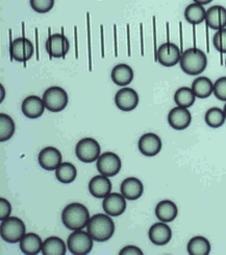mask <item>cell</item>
<instances>
[{
    "instance_id": "obj_1",
    "label": "cell",
    "mask_w": 226,
    "mask_h": 255,
    "mask_svg": "<svg viewBox=\"0 0 226 255\" xmlns=\"http://www.w3.org/2000/svg\"><path fill=\"white\" fill-rule=\"evenodd\" d=\"M89 209L80 203H71L64 208L62 212V222L69 230H82L87 227L90 221Z\"/></svg>"
},
{
    "instance_id": "obj_2",
    "label": "cell",
    "mask_w": 226,
    "mask_h": 255,
    "mask_svg": "<svg viewBox=\"0 0 226 255\" xmlns=\"http://www.w3.org/2000/svg\"><path fill=\"white\" fill-rule=\"evenodd\" d=\"M87 230L94 241L104 243L114 236L115 223L111 216L106 214H97L91 217L87 225Z\"/></svg>"
},
{
    "instance_id": "obj_3",
    "label": "cell",
    "mask_w": 226,
    "mask_h": 255,
    "mask_svg": "<svg viewBox=\"0 0 226 255\" xmlns=\"http://www.w3.org/2000/svg\"><path fill=\"white\" fill-rule=\"evenodd\" d=\"M180 68L188 76H199L208 66V58L202 50L193 47L181 54Z\"/></svg>"
},
{
    "instance_id": "obj_4",
    "label": "cell",
    "mask_w": 226,
    "mask_h": 255,
    "mask_svg": "<svg viewBox=\"0 0 226 255\" xmlns=\"http://www.w3.org/2000/svg\"><path fill=\"white\" fill-rule=\"evenodd\" d=\"M0 235L5 243L16 244L26 235V226L21 219L17 217H9L1 221Z\"/></svg>"
},
{
    "instance_id": "obj_5",
    "label": "cell",
    "mask_w": 226,
    "mask_h": 255,
    "mask_svg": "<svg viewBox=\"0 0 226 255\" xmlns=\"http://www.w3.org/2000/svg\"><path fill=\"white\" fill-rule=\"evenodd\" d=\"M93 239L89 232L83 230H75L67 240V247L71 254L85 255L89 254L93 249Z\"/></svg>"
},
{
    "instance_id": "obj_6",
    "label": "cell",
    "mask_w": 226,
    "mask_h": 255,
    "mask_svg": "<svg viewBox=\"0 0 226 255\" xmlns=\"http://www.w3.org/2000/svg\"><path fill=\"white\" fill-rule=\"evenodd\" d=\"M45 107L50 112H61L67 107L69 98L66 90L59 86L49 87L43 94Z\"/></svg>"
},
{
    "instance_id": "obj_7",
    "label": "cell",
    "mask_w": 226,
    "mask_h": 255,
    "mask_svg": "<svg viewBox=\"0 0 226 255\" xmlns=\"http://www.w3.org/2000/svg\"><path fill=\"white\" fill-rule=\"evenodd\" d=\"M100 145L94 138L85 137L79 140L75 146V154L80 161L84 163H92L97 161L100 157Z\"/></svg>"
},
{
    "instance_id": "obj_8",
    "label": "cell",
    "mask_w": 226,
    "mask_h": 255,
    "mask_svg": "<svg viewBox=\"0 0 226 255\" xmlns=\"http://www.w3.org/2000/svg\"><path fill=\"white\" fill-rule=\"evenodd\" d=\"M97 171L100 175L106 177H114L119 174L122 167L120 157L113 152H105L97 159Z\"/></svg>"
},
{
    "instance_id": "obj_9",
    "label": "cell",
    "mask_w": 226,
    "mask_h": 255,
    "mask_svg": "<svg viewBox=\"0 0 226 255\" xmlns=\"http://www.w3.org/2000/svg\"><path fill=\"white\" fill-rule=\"evenodd\" d=\"M34 44L25 37H20L15 39L14 41H10L9 55L12 60L25 63L34 56Z\"/></svg>"
},
{
    "instance_id": "obj_10",
    "label": "cell",
    "mask_w": 226,
    "mask_h": 255,
    "mask_svg": "<svg viewBox=\"0 0 226 255\" xmlns=\"http://www.w3.org/2000/svg\"><path fill=\"white\" fill-rule=\"evenodd\" d=\"M181 54L176 44L166 42L157 48V62L164 67H173L179 63Z\"/></svg>"
},
{
    "instance_id": "obj_11",
    "label": "cell",
    "mask_w": 226,
    "mask_h": 255,
    "mask_svg": "<svg viewBox=\"0 0 226 255\" xmlns=\"http://www.w3.org/2000/svg\"><path fill=\"white\" fill-rule=\"evenodd\" d=\"M70 49L69 40L64 34H52L49 35L46 41V51L50 58H64L66 57Z\"/></svg>"
},
{
    "instance_id": "obj_12",
    "label": "cell",
    "mask_w": 226,
    "mask_h": 255,
    "mask_svg": "<svg viewBox=\"0 0 226 255\" xmlns=\"http://www.w3.org/2000/svg\"><path fill=\"white\" fill-rule=\"evenodd\" d=\"M115 104L118 109L124 112L135 110L139 105V94L132 88H122L116 93Z\"/></svg>"
},
{
    "instance_id": "obj_13",
    "label": "cell",
    "mask_w": 226,
    "mask_h": 255,
    "mask_svg": "<svg viewBox=\"0 0 226 255\" xmlns=\"http://www.w3.org/2000/svg\"><path fill=\"white\" fill-rule=\"evenodd\" d=\"M63 160L62 153L57 147L47 146L39 153L38 161L42 168L46 171H56Z\"/></svg>"
},
{
    "instance_id": "obj_14",
    "label": "cell",
    "mask_w": 226,
    "mask_h": 255,
    "mask_svg": "<svg viewBox=\"0 0 226 255\" xmlns=\"http://www.w3.org/2000/svg\"><path fill=\"white\" fill-rule=\"evenodd\" d=\"M102 208L106 215L111 217H119L126 209V199L122 194L111 193L102 202Z\"/></svg>"
},
{
    "instance_id": "obj_15",
    "label": "cell",
    "mask_w": 226,
    "mask_h": 255,
    "mask_svg": "<svg viewBox=\"0 0 226 255\" xmlns=\"http://www.w3.org/2000/svg\"><path fill=\"white\" fill-rule=\"evenodd\" d=\"M138 147L144 156L153 157L161 150V140L159 136L154 133H146L139 139Z\"/></svg>"
},
{
    "instance_id": "obj_16",
    "label": "cell",
    "mask_w": 226,
    "mask_h": 255,
    "mask_svg": "<svg viewBox=\"0 0 226 255\" xmlns=\"http://www.w3.org/2000/svg\"><path fill=\"white\" fill-rule=\"evenodd\" d=\"M191 122L192 115L188 108H182L177 106V107L171 109L168 114V123L170 127L177 131L187 129L191 125Z\"/></svg>"
},
{
    "instance_id": "obj_17",
    "label": "cell",
    "mask_w": 226,
    "mask_h": 255,
    "mask_svg": "<svg viewBox=\"0 0 226 255\" xmlns=\"http://www.w3.org/2000/svg\"><path fill=\"white\" fill-rule=\"evenodd\" d=\"M46 107L43 99L37 97V95H29L21 105V110L27 119L36 120L41 118L44 113Z\"/></svg>"
},
{
    "instance_id": "obj_18",
    "label": "cell",
    "mask_w": 226,
    "mask_h": 255,
    "mask_svg": "<svg viewBox=\"0 0 226 255\" xmlns=\"http://www.w3.org/2000/svg\"><path fill=\"white\" fill-rule=\"evenodd\" d=\"M148 237L150 242L156 246H164L172 239V230L167 225V223H155L149 229Z\"/></svg>"
},
{
    "instance_id": "obj_19",
    "label": "cell",
    "mask_w": 226,
    "mask_h": 255,
    "mask_svg": "<svg viewBox=\"0 0 226 255\" xmlns=\"http://www.w3.org/2000/svg\"><path fill=\"white\" fill-rule=\"evenodd\" d=\"M112 182L109 177L99 175L93 177L89 182L90 194L97 199H104L112 193Z\"/></svg>"
},
{
    "instance_id": "obj_20",
    "label": "cell",
    "mask_w": 226,
    "mask_h": 255,
    "mask_svg": "<svg viewBox=\"0 0 226 255\" xmlns=\"http://www.w3.org/2000/svg\"><path fill=\"white\" fill-rule=\"evenodd\" d=\"M120 191L126 200L136 201L142 197L144 193V185L141 182V180H139L138 178L129 177L122 181Z\"/></svg>"
},
{
    "instance_id": "obj_21",
    "label": "cell",
    "mask_w": 226,
    "mask_h": 255,
    "mask_svg": "<svg viewBox=\"0 0 226 255\" xmlns=\"http://www.w3.org/2000/svg\"><path fill=\"white\" fill-rule=\"evenodd\" d=\"M207 26L219 30L226 26V8L221 5H214L208 8L206 15Z\"/></svg>"
},
{
    "instance_id": "obj_22",
    "label": "cell",
    "mask_w": 226,
    "mask_h": 255,
    "mask_svg": "<svg viewBox=\"0 0 226 255\" xmlns=\"http://www.w3.org/2000/svg\"><path fill=\"white\" fill-rule=\"evenodd\" d=\"M111 78L117 86L124 87L133 82L134 70L127 64H118L113 68L111 72Z\"/></svg>"
},
{
    "instance_id": "obj_23",
    "label": "cell",
    "mask_w": 226,
    "mask_h": 255,
    "mask_svg": "<svg viewBox=\"0 0 226 255\" xmlns=\"http://www.w3.org/2000/svg\"><path fill=\"white\" fill-rule=\"evenodd\" d=\"M178 215V209L174 202L170 200L160 201L155 207L156 218L164 223H170L174 221Z\"/></svg>"
},
{
    "instance_id": "obj_24",
    "label": "cell",
    "mask_w": 226,
    "mask_h": 255,
    "mask_svg": "<svg viewBox=\"0 0 226 255\" xmlns=\"http://www.w3.org/2000/svg\"><path fill=\"white\" fill-rule=\"evenodd\" d=\"M19 244L21 251L26 255H36L42 252L43 241L36 233H26Z\"/></svg>"
},
{
    "instance_id": "obj_25",
    "label": "cell",
    "mask_w": 226,
    "mask_h": 255,
    "mask_svg": "<svg viewBox=\"0 0 226 255\" xmlns=\"http://www.w3.org/2000/svg\"><path fill=\"white\" fill-rule=\"evenodd\" d=\"M192 90L198 99H208L214 92V83L207 77H198L192 83Z\"/></svg>"
},
{
    "instance_id": "obj_26",
    "label": "cell",
    "mask_w": 226,
    "mask_h": 255,
    "mask_svg": "<svg viewBox=\"0 0 226 255\" xmlns=\"http://www.w3.org/2000/svg\"><path fill=\"white\" fill-rule=\"evenodd\" d=\"M66 251V245L61 238L49 237L43 242V255H65Z\"/></svg>"
},
{
    "instance_id": "obj_27",
    "label": "cell",
    "mask_w": 226,
    "mask_h": 255,
    "mask_svg": "<svg viewBox=\"0 0 226 255\" xmlns=\"http://www.w3.org/2000/svg\"><path fill=\"white\" fill-rule=\"evenodd\" d=\"M187 249L190 255H209L211 253V243L204 237H194L188 243Z\"/></svg>"
},
{
    "instance_id": "obj_28",
    "label": "cell",
    "mask_w": 226,
    "mask_h": 255,
    "mask_svg": "<svg viewBox=\"0 0 226 255\" xmlns=\"http://www.w3.org/2000/svg\"><path fill=\"white\" fill-rule=\"evenodd\" d=\"M207 10L203 7V5L198 3H192L189 4L185 9V18L189 23L193 25H198L206 21Z\"/></svg>"
},
{
    "instance_id": "obj_29",
    "label": "cell",
    "mask_w": 226,
    "mask_h": 255,
    "mask_svg": "<svg viewBox=\"0 0 226 255\" xmlns=\"http://www.w3.org/2000/svg\"><path fill=\"white\" fill-rule=\"evenodd\" d=\"M77 176V169L71 162H62L56 169V177L61 183L70 184Z\"/></svg>"
},
{
    "instance_id": "obj_30",
    "label": "cell",
    "mask_w": 226,
    "mask_h": 255,
    "mask_svg": "<svg viewBox=\"0 0 226 255\" xmlns=\"http://www.w3.org/2000/svg\"><path fill=\"white\" fill-rule=\"evenodd\" d=\"M196 100V95L194 94L192 88L180 87L174 94V102L178 107L190 108L194 105Z\"/></svg>"
},
{
    "instance_id": "obj_31",
    "label": "cell",
    "mask_w": 226,
    "mask_h": 255,
    "mask_svg": "<svg viewBox=\"0 0 226 255\" xmlns=\"http://www.w3.org/2000/svg\"><path fill=\"white\" fill-rule=\"evenodd\" d=\"M15 134V123L9 115L0 114V141L9 140Z\"/></svg>"
},
{
    "instance_id": "obj_32",
    "label": "cell",
    "mask_w": 226,
    "mask_h": 255,
    "mask_svg": "<svg viewBox=\"0 0 226 255\" xmlns=\"http://www.w3.org/2000/svg\"><path fill=\"white\" fill-rule=\"evenodd\" d=\"M204 121H206L207 125L211 128H220L224 125L226 121L225 113L222 109L218 107L211 108L207 111L206 116H204Z\"/></svg>"
},
{
    "instance_id": "obj_33",
    "label": "cell",
    "mask_w": 226,
    "mask_h": 255,
    "mask_svg": "<svg viewBox=\"0 0 226 255\" xmlns=\"http://www.w3.org/2000/svg\"><path fill=\"white\" fill-rule=\"evenodd\" d=\"M31 8L39 14L50 12L55 6V0H29Z\"/></svg>"
},
{
    "instance_id": "obj_34",
    "label": "cell",
    "mask_w": 226,
    "mask_h": 255,
    "mask_svg": "<svg viewBox=\"0 0 226 255\" xmlns=\"http://www.w3.org/2000/svg\"><path fill=\"white\" fill-rule=\"evenodd\" d=\"M213 45L220 54H226V28L217 30L213 37Z\"/></svg>"
},
{
    "instance_id": "obj_35",
    "label": "cell",
    "mask_w": 226,
    "mask_h": 255,
    "mask_svg": "<svg viewBox=\"0 0 226 255\" xmlns=\"http://www.w3.org/2000/svg\"><path fill=\"white\" fill-rule=\"evenodd\" d=\"M213 93L219 101L226 102V77H222L214 83Z\"/></svg>"
},
{
    "instance_id": "obj_36",
    "label": "cell",
    "mask_w": 226,
    "mask_h": 255,
    "mask_svg": "<svg viewBox=\"0 0 226 255\" xmlns=\"http://www.w3.org/2000/svg\"><path fill=\"white\" fill-rule=\"evenodd\" d=\"M10 214H12V205L6 199L1 198L0 199V220L3 221L9 218Z\"/></svg>"
},
{
    "instance_id": "obj_37",
    "label": "cell",
    "mask_w": 226,
    "mask_h": 255,
    "mask_svg": "<svg viewBox=\"0 0 226 255\" xmlns=\"http://www.w3.org/2000/svg\"><path fill=\"white\" fill-rule=\"evenodd\" d=\"M119 255H143V251L137 246L128 245L122 248V250L119 252Z\"/></svg>"
},
{
    "instance_id": "obj_38",
    "label": "cell",
    "mask_w": 226,
    "mask_h": 255,
    "mask_svg": "<svg viewBox=\"0 0 226 255\" xmlns=\"http://www.w3.org/2000/svg\"><path fill=\"white\" fill-rule=\"evenodd\" d=\"M87 30H88V51H89V69L92 71V50H91V27H90V14H87Z\"/></svg>"
},
{
    "instance_id": "obj_39",
    "label": "cell",
    "mask_w": 226,
    "mask_h": 255,
    "mask_svg": "<svg viewBox=\"0 0 226 255\" xmlns=\"http://www.w3.org/2000/svg\"><path fill=\"white\" fill-rule=\"evenodd\" d=\"M127 51H128V57L132 56V51H131V38H129V35H131V33H129V24H127Z\"/></svg>"
},
{
    "instance_id": "obj_40",
    "label": "cell",
    "mask_w": 226,
    "mask_h": 255,
    "mask_svg": "<svg viewBox=\"0 0 226 255\" xmlns=\"http://www.w3.org/2000/svg\"><path fill=\"white\" fill-rule=\"evenodd\" d=\"M114 38H115V57H118V47H117V26L114 24Z\"/></svg>"
},
{
    "instance_id": "obj_41",
    "label": "cell",
    "mask_w": 226,
    "mask_h": 255,
    "mask_svg": "<svg viewBox=\"0 0 226 255\" xmlns=\"http://www.w3.org/2000/svg\"><path fill=\"white\" fill-rule=\"evenodd\" d=\"M101 30V52H102V57L104 58V40H103V26H100Z\"/></svg>"
},
{
    "instance_id": "obj_42",
    "label": "cell",
    "mask_w": 226,
    "mask_h": 255,
    "mask_svg": "<svg viewBox=\"0 0 226 255\" xmlns=\"http://www.w3.org/2000/svg\"><path fill=\"white\" fill-rule=\"evenodd\" d=\"M194 2L195 3H198V4H201V5H206V4H209L211 3L213 0H193Z\"/></svg>"
},
{
    "instance_id": "obj_43",
    "label": "cell",
    "mask_w": 226,
    "mask_h": 255,
    "mask_svg": "<svg viewBox=\"0 0 226 255\" xmlns=\"http://www.w3.org/2000/svg\"><path fill=\"white\" fill-rule=\"evenodd\" d=\"M142 25H143V24H141V40L143 41V35H142V34H143V33H142L143 26H142ZM143 55H144V51H143V42H142V56H143Z\"/></svg>"
},
{
    "instance_id": "obj_44",
    "label": "cell",
    "mask_w": 226,
    "mask_h": 255,
    "mask_svg": "<svg viewBox=\"0 0 226 255\" xmlns=\"http://www.w3.org/2000/svg\"><path fill=\"white\" fill-rule=\"evenodd\" d=\"M223 111H224V113H225V118H226V104H225V106H224V109H223Z\"/></svg>"
},
{
    "instance_id": "obj_45",
    "label": "cell",
    "mask_w": 226,
    "mask_h": 255,
    "mask_svg": "<svg viewBox=\"0 0 226 255\" xmlns=\"http://www.w3.org/2000/svg\"><path fill=\"white\" fill-rule=\"evenodd\" d=\"M225 66H226V60H225Z\"/></svg>"
}]
</instances>
